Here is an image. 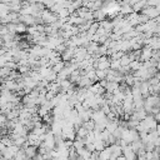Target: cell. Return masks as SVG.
Segmentation results:
<instances>
[{
  "mask_svg": "<svg viewBox=\"0 0 160 160\" xmlns=\"http://www.w3.org/2000/svg\"><path fill=\"white\" fill-rule=\"evenodd\" d=\"M76 160H85V159H84V158H81V156H80V155H79V156H78V159H76Z\"/></svg>",
  "mask_w": 160,
  "mask_h": 160,
  "instance_id": "cell-1",
  "label": "cell"
}]
</instances>
